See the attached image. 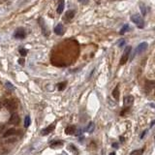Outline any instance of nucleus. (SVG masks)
Returning <instances> with one entry per match:
<instances>
[{"instance_id": "20", "label": "nucleus", "mask_w": 155, "mask_h": 155, "mask_svg": "<svg viewBox=\"0 0 155 155\" xmlns=\"http://www.w3.org/2000/svg\"><path fill=\"white\" fill-rule=\"evenodd\" d=\"M143 151V149H136V150L132 151L130 153V155H142Z\"/></svg>"}, {"instance_id": "10", "label": "nucleus", "mask_w": 155, "mask_h": 155, "mask_svg": "<svg viewBox=\"0 0 155 155\" xmlns=\"http://www.w3.org/2000/svg\"><path fill=\"white\" fill-rule=\"evenodd\" d=\"M54 32H55L57 35H63L64 33V28H63V25L62 24H57L54 28Z\"/></svg>"}, {"instance_id": "26", "label": "nucleus", "mask_w": 155, "mask_h": 155, "mask_svg": "<svg viewBox=\"0 0 155 155\" xmlns=\"http://www.w3.org/2000/svg\"><path fill=\"white\" fill-rule=\"evenodd\" d=\"M141 7H142V12H143V15H145V9H144L143 5H141Z\"/></svg>"}, {"instance_id": "16", "label": "nucleus", "mask_w": 155, "mask_h": 155, "mask_svg": "<svg viewBox=\"0 0 155 155\" xmlns=\"http://www.w3.org/2000/svg\"><path fill=\"white\" fill-rule=\"evenodd\" d=\"M94 128H95V124L93 123V122H89V124L87 125V127L85 128V131H86L87 133H92L93 131H94Z\"/></svg>"}, {"instance_id": "25", "label": "nucleus", "mask_w": 155, "mask_h": 155, "mask_svg": "<svg viewBox=\"0 0 155 155\" xmlns=\"http://www.w3.org/2000/svg\"><path fill=\"white\" fill-rule=\"evenodd\" d=\"M4 129H5V125L4 124H0V133L4 130Z\"/></svg>"}, {"instance_id": "22", "label": "nucleus", "mask_w": 155, "mask_h": 155, "mask_svg": "<svg viewBox=\"0 0 155 155\" xmlns=\"http://www.w3.org/2000/svg\"><path fill=\"white\" fill-rule=\"evenodd\" d=\"M19 53H20V55L21 56H25L27 54V50L23 49V48H21V49H19Z\"/></svg>"}, {"instance_id": "13", "label": "nucleus", "mask_w": 155, "mask_h": 155, "mask_svg": "<svg viewBox=\"0 0 155 155\" xmlns=\"http://www.w3.org/2000/svg\"><path fill=\"white\" fill-rule=\"evenodd\" d=\"M63 145V143L61 141H55V142H52L50 143V147L51 148H55V147H60Z\"/></svg>"}, {"instance_id": "21", "label": "nucleus", "mask_w": 155, "mask_h": 155, "mask_svg": "<svg viewBox=\"0 0 155 155\" xmlns=\"http://www.w3.org/2000/svg\"><path fill=\"white\" fill-rule=\"evenodd\" d=\"M127 30H129V25L125 24L123 27L120 29V34H124V33H125V32H126Z\"/></svg>"}, {"instance_id": "24", "label": "nucleus", "mask_w": 155, "mask_h": 155, "mask_svg": "<svg viewBox=\"0 0 155 155\" xmlns=\"http://www.w3.org/2000/svg\"><path fill=\"white\" fill-rule=\"evenodd\" d=\"M18 62H19V64H20V65H24V59L23 58H19Z\"/></svg>"}, {"instance_id": "32", "label": "nucleus", "mask_w": 155, "mask_h": 155, "mask_svg": "<svg viewBox=\"0 0 155 155\" xmlns=\"http://www.w3.org/2000/svg\"><path fill=\"white\" fill-rule=\"evenodd\" d=\"M152 107H153V108H154V109H155V106H154V105H153V106H152Z\"/></svg>"}, {"instance_id": "14", "label": "nucleus", "mask_w": 155, "mask_h": 155, "mask_svg": "<svg viewBox=\"0 0 155 155\" xmlns=\"http://www.w3.org/2000/svg\"><path fill=\"white\" fill-rule=\"evenodd\" d=\"M63 10H64V0H60V1H59V4H58V7H57L56 12L58 13V14H61V13L63 12Z\"/></svg>"}, {"instance_id": "17", "label": "nucleus", "mask_w": 155, "mask_h": 155, "mask_svg": "<svg viewBox=\"0 0 155 155\" xmlns=\"http://www.w3.org/2000/svg\"><path fill=\"white\" fill-rule=\"evenodd\" d=\"M112 96H113V98L115 100H118V98H119V89H118V86H116L114 89H113V91H112Z\"/></svg>"}, {"instance_id": "2", "label": "nucleus", "mask_w": 155, "mask_h": 155, "mask_svg": "<svg viewBox=\"0 0 155 155\" xmlns=\"http://www.w3.org/2000/svg\"><path fill=\"white\" fill-rule=\"evenodd\" d=\"M131 47H126L125 48V50H124V52L122 56H121V58H120V65H124L127 60H128V58H129V56H130V52H131Z\"/></svg>"}, {"instance_id": "23", "label": "nucleus", "mask_w": 155, "mask_h": 155, "mask_svg": "<svg viewBox=\"0 0 155 155\" xmlns=\"http://www.w3.org/2000/svg\"><path fill=\"white\" fill-rule=\"evenodd\" d=\"M6 86L9 88V89H11V90H13V89H15V87H14V85H12L10 82H6Z\"/></svg>"}, {"instance_id": "9", "label": "nucleus", "mask_w": 155, "mask_h": 155, "mask_svg": "<svg viewBox=\"0 0 155 155\" xmlns=\"http://www.w3.org/2000/svg\"><path fill=\"white\" fill-rule=\"evenodd\" d=\"M54 128H55V125H54V124H51V125H50V126H48L47 128H45L44 130H42L41 134H42V135H44V136H46V135H49L50 133H51L52 131L54 130Z\"/></svg>"}, {"instance_id": "6", "label": "nucleus", "mask_w": 155, "mask_h": 155, "mask_svg": "<svg viewBox=\"0 0 155 155\" xmlns=\"http://www.w3.org/2000/svg\"><path fill=\"white\" fill-rule=\"evenodd\" d=\"M145 92L146 93H149L153 88H155V81H147L145 82Z\"/></svg>"}, {"instance_id": "12", "label": "nucleus", "mask_w": 155, "mask_h": 155, "mask_svg": "<svg viewBox=\"0 0 155 155\" xmlns=\"http://www.w3.org/2000/svg\"><path fill=\"white\" fill-rule=\"evenodd\" d=\"M16 133V129L14 128H11V129H8V130L4 133V138H9V137L13 136L14 134Z\"/></svg>"}, {"instance_id": "34", "label": "nucleus", "mask_w": 155, "mask_h": 155, "mask_svg": "<svg viewBox=\"0 0 155 155\" xmlns=\"http://www.w3.org/2000/svg\"><path fill=\"white\" fill-rule=\"evenodd\" d=\"M154 138H155V137H154Z\"/></svg>"}, {"instance_id": "33", "label": "nucleus", "mask_w": 155, "mask_h": 155, "mask_svg": "<svg viewBox=\"0 0 155 155\" xmlns=\"http://www.w3.org/2000/svg\"><path fill=\"white\" fill-rule=\"evenodd\" d=\"M154 96H155V93H154Z\"/></svg>"}, {"instance_id": "11", "label": "nucleus", "mask_w": 155, "mask_h": 155, "mask_svg": "<svg viewBox=\"0 0 155 155\" xmlns=\"http://www.w3.org/2000/svg\"><path fill=\"white\" fill-rule=\"evenodd\" d=\"M75 132H76V126L75 125H70L65 129V133L67 135H73V134H75Z\"/></svg>"}, {"instance_id": "7", "label": "nucleus", "mask_w": 155, "mask_h": 155, "mask_svg": "<svg viewBox=\"0 0 155 155\" xmlns=\"http://www.w3.org/2000/svg\"><path fill=\"white\" fill-rule=\"evenodd\" d=\"M133 102H134V97L132 96V95H128V96H126L123 100V104L125 107H130L132 104H133Z\"/></svg>"}, {"instance_id": "5", "label": "nucleus", "mask_w": 155, "mask_h": 155, "mask_svg": "<svg viewBox=\"0 0 155 155\" xmlns=\"http://www.w3.org/2000/svg\"><path fill=\"white\" fill-rule=\"evenodd\" d=\"M9 123L13 125H18L19 123V116L17 113H12L11 117L9 119Z\"/></svg>"}, {"instance_id": "8", "label": "nucleus", "mask_w": 155, "mask_h": 155, "mask_svg": "<svg viewBox=\"0 0 155 155\" xmlns=\"http://www.w3.org/2000/svg\"><path fill=\"white\" fill-rule=\"evenodd\" d=\"M147 43H145V42H143V43H141L139 46H138V48H137L136 50V52L137 53H142V52H143L144 50L147 49Z\"/></svg>"}, {"instance_id": "30", "label": "nucleus", "mask_w": 155, "mask_h": 155, "mask_svg": "<svg viewBox=\"0 0 155 155\" xmlns=\"http://www.w3.org/2000/svg\"><path fill=\"white\" fill-rule=\"evenodd\" d=\"M120 141H121V142H124V139H123V137H120Z\"/></svg>"}, {"instance_id": "27", "label": "nucleus", "mask_w": 155, "mask_h": 155, "mask_svg": "<svg viewBox=\"0 0 155 155\" xmlns=\"http://www.w3.org/2000/svg\"><path fill=\"white\" fill-rule=\"evenodd\" d=\"M112 147H114V148H117V147H118V144H117L116 143H112Z\"/></svg>"}, {"instance_id": "28", "label": "nucleus", "mask_w": 155, "mask_h": 155, "mask_svg": "<svg viewBox=\"0 0 155 155\" xmlns=\"http://www.w3.org/2000/svg\"><path fill=\"white\" fill-rule=\"evenodd\" d=\"M120 41H121V42L119 43V47H121V46H122V45L125 43V41H124V40H120Z\"/></svg>"}, {"instance_id": "15", "label": "nucleus", "mask_w": 155, "mask_h": 155, "mask_svg": "<svg viewBox=\"0 0 155 155\" xmlns=\"http://www.w3.org/2000/svg\"><path fill=\"white\" fill-rule=\"evenodd\" d=\"M75 17V11L74 10H69L68 12L65 14L66 19H72Z\"/></svg>"}, {"instance_id": "1", "label": "nucleus", "mask_w": 155, "mask_h": 155, "mask_svg": "<svg viewBox=\"0 0 155 155\" xmlns=\"http://www.w3.org/2000/svg\"><path fill=\"white\" fill-rule=\"evenodd\" d=\"M131 20H132L134 23H136L137 26H138L139 28H143V26H144V20H143V19L139 15V14L133 15V16L131 17Z\"/></svg>"}, {"instance_id": "19", "label": "nucleus", "mask_w": 155, "mask_h": 155, "mask_svg": "<svg viewBox=\"0 0 155 155\" xmlns=\"http://www.w3.org/2000/svg\"><path fill=\"white\" fill-rule=\"evenodd\" d=\"M30 123H31L30 116H29V115H26V116H25V119H24V127H25V128L29 127Z\"/></svg>"}, {"instance_id": "3", "label": "nucleus", "mask_w": 155, "mask_h": 155, "mask_svg": "<svg viewBox=\"0 0 155 155\" xmlns=\"http://www.w3.org/2000/svg\"><path fill=\"white\" fill-rule=\"evenodd\" d=\"M4 105H5V107H6L10 112H14V111H16L17 108H18L17 103H16L14 100H6L5 103H4Z\"/></svg>"}, {"instance_id": "31", "label": "nucleus", "mask_w": 155, "mask_h": 155, "mask_svg": "<svg viewBox=\"0 0 155 155\" xmlns=\"http://www.w3.org/2000/svg\"><path fill=\"white\" fill-rule=\"evenodd\" d=\"M110 155H115V153H114V152H112V153H111Z\"/></svg>"}, {"instance_id": "29", "label": "nucleus", "mask_w": 155, "mask_h": 155, "mask_svg": "<svg viewBox=\"0 0 155 155\" xmlns=\"http://www.w3.org/2000/svg\"><path fill=\"white\" fill-rule=\"evenodd\" d=\"M81 3H87L88 2V0H79Z\"/></svg>"}, {"instance_id": "4", "label": "nucleus", "mask_w": 155, "mask_h": 155, "mask_svg": "<svg viewBox=\"0 0 155 155\" xmlns=\"http://www.w3.org/2000/svg\"><path fill=\"white\" fill-rule=\"evenodd\" d=\"M14 36L17 39H24L26 37V32H25L24 28H18L15 32Z\"/></svg>"}, {"instance_id": "18", "label": "nucleus", "mask_w": 155, "mask_h": 155, "mask_svg": "<svg viewBox=\"0 0 155 155\" xmlns=\"http://www.w3.org/2000/svg\"><path fill=\"white\" fill-rule=\"evenodd\" d=\"M66 85H67L66 81H63V82H60V83H58V85H57V88H58V90H59V91H62V90H64V89H65Z\"/></svg>"}]
</instances>
